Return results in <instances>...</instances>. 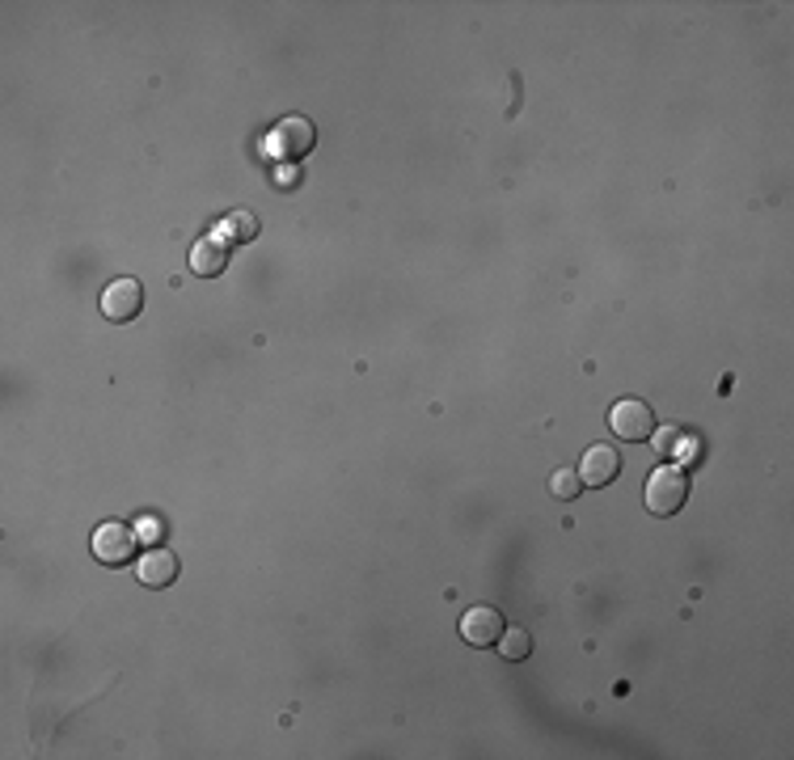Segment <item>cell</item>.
<instances>
[{
	"label": "cell",
	"mask_w": 794,
	"mask_h": 760,
	"mask_svg": "<svg viewBox=\"0 0 794 760\" xmlns=\"http://www.w3.org/2000/svg\"><path fill=\"white\" fill-rule=\"evenodd\" d=\"M608 427L626 444H642V439L656 435V410L647 406V402H638V398H626V402H617V406L608 410Z\"/></svg>",
	"instance_id": "277c9868"
},
{
	"label": "cell",
	"mask_w": 794,
	"mask_h": 760,
	"mask_svg": "<svg viewBox=\"0 0 794 760\" xmlns=\"http://www.w3.org/2000/svg\"><path fill=\"white\" fill-rule=\"evenodd\" d=\"M503 629H507V622H503V613L499 608H469L466 617H461V638H466L469 647H499V638H503Z\"/></svg>",
	"instance_id": "52a82bcc"
},
{
	"label": "cell",
	"mask_w": 794,
	"mask_h": 760,
	"mask_svg": "<svg viewBox=\"0 0 794 760\" xmlns=\"http://www.w3.org/2000/svg\"><path fill=\"white\" fill-rule=\"evenodd\" d=\"M136 574L144 588H174L178 583V574H182V562H178V554L174 549H161V545H153V549H144L136 562Z\"/></svg>",
	"instance_id": "8992f818"
},
{
	"label": "cell",
	"mask_w": 794,
	"mask_h": 760,
	"mask_svg": "<svg viewBox=\"0 0 794 760\" xmlns=\"http://www.w3.org/2000/svg\"><path fill=\"white\" fill-rule=\"evenodd\" d=\"M579 478H583V487H608V482H617V478H622V452L608 448V444L588 448V452H583V465H579Z\"/></svg>",
	"instance_id": "ba28073f"
},
{
	"label": "cell",
	"mask_w": 794,
	"mask_h": 760,
	"mask_svg": "<svg viewBox=\"0 0 794 760\" xmlns=\"http://www.w3.org/2000/svg\"><path fill=\"white\" fill-rule=\"evenodd\" d=\"M89 545H93V558L102 567H127L139 549V533L132 524H123V519H107V524L93 528V541Z\"/></svg>",
	"instance_id": "7a4b0ae2"
},
{
	"label": "cell",
	"mask_w": 794,
	"mask_h": 760,
	"mask_svg": "<svg viewBox=\"0 0 794 760\" xmlns=\"http://www.w3.org/2000/svg\"><path fill=\"white\" fill-rule=\"evenodd\" d=\"M689 499V473L681 465H659L656 473L647 478V494H642V503H647V512L651 516H676L681 507H685Z\"/></svg>",
	"instance_id": "6da1fadb"
},
{
	"label": "cell",
	"mask_w": 794,
	"mask_h": 760,
	"mask_svg": "<svg viewBox=\"0 0 794 760\" xmlns=\"http://www.w3.org/2000/svg\"><path fill=\"white\" fill-rule=\"evenodd\" d=\"M499 655L503 659H512V663H521L533 655V638H528V629H503V638H499Z\"/></svg>",
	"instance_id": "7c38bea8"
},
{
	"label": "cell",
	"mask_w": 794,
	"mask_h": 760,
	"mask_svg": "<svg viewBox=\"0 0 794 760\" xmlns=\"http://www.w3.org/2000/svg\"><path fill=\"white\" fill-rule=\"evenodd\" d=\"M228 249L233 245L220 242V237H208V242H199L191 249V271L199 275V279H216L224 267H228Z\"/></svg>",
	"instance_id": "30bf717a"
},
{
	"label": "cell",
	"mask_w": 794,
	"mask_h": 760,
	"mask_svg": "<svg viewBox=\"0 0 794 760\" xmlns=\"http://www.w3.org/2000/svg\"><path fill=\"white\" fill-rule=\"evenodd\" d=\"M549 490H553V499H562V503H575L579 494H583V478H579L575 469H558V473L549 478Z\"/></svg>",
	"instance_id": "4fadbf2b"
},
{
	"label": "cell",
	"mask_w": 794,
	"mask_h": 760,
	"mask_svg": "<svg viewBox=\"0 0 794 760\" xmlns=\"http://www.w3.org/2000/svg\"><path fill=\"white\" fill-rule=\"evenodd\" d=\"M271 144L279 157H288V161H301L304 153H313V144H317V127L304 119V114H297V119H283L279 127L271 132Z\"/></svg>",
	"instance_id": "5b68a950"
},
{
	"label": "cell",
	"mask_w": 794,
	"mask_h": 760,
	"mask_svg": "<svg viewBox=\"0 0 794 760\" xmlns=\"http://www.w3.org/2000/svg\"><path fill=\"white\" fill-rule=\"evenodd\" d=\"M258 237V216L254 212H233L224 220V242L228 245H246Z\"/></svg>",
	"instance_id": "8fae6325"
},
{
	"label": "cell",
	"mask_w": 794,
	"mask_h": 760,
	"mask_svg": "<svg viewBox=\"0 0 794 760\" xmlns=\"http://www.w3.org/2000/svg\"><path fill=\"white\" fill-rule=\"evenodd\" d=\"M659 452L668 457L672 465H689L702 457V439L693 432H685V427H668V432H659Z\"/></svg>",
	"instance_id": "9c48e42d"
},
{
	"label": "cell",
	"mask_w": 794,
	"mask_h": 760,
	"mask_svg": "<svg viewBox=\"0 0 794 760\" xmlns=\"http://www.w3.org/2000/svg\"><path fill=\"white\" fill-rule=\"evenodd\" d=\"M139 313H144V283L132 275L110 279L107 292H102V317L123 326V322H136Z\"/></svg>",
	"instance_id": "3957f363"
}]
</instances>
